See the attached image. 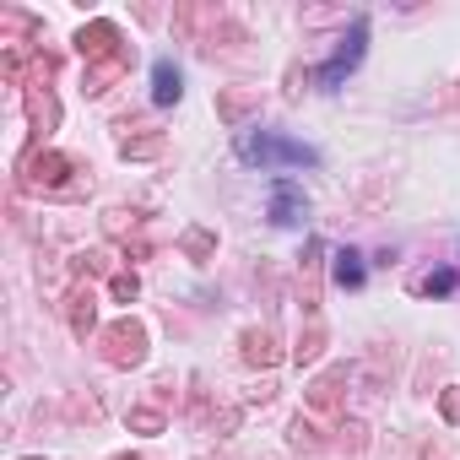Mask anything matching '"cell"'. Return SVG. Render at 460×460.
Wrapping results in <instances>:
<instances>
[{
    "label": "cell",
    "mask_w": 460,
    "mask_h": 460,
    "mask_svg": "<svg viewBox=\"0 0 460 460\" xmlns=\"http://www.w3.org/2000/svg\"><path fill=\"white\" fill-rule=\"evenodd\" d=\"M239 157L255 163V168H320V152L304 146V141H288L277 130H239Z\"/></svg>",
    "instance_id": "cell-1"
},
{
    "label": "cell",
    "mask_w": 460,
    "mask_h": 460,
    "mask_svg": "<svg viewBox=\"0 0 460 460\" xmlns=\"http://www.w3.org/2000/svg\"><path fill=\"white\" fill-rule=\"evenodd\" d=\"M363 44H368V22L363 17H352V28H347V39H341V49L320 66V87L325 93H336L341 82H347V71H358V60H363Z\"/></svg>",
    "instance_id": "cell-2"
},
{
    "label": "cell",
    "mask_w": 460,
    "mask_h": 460,
    "mask_svg": "<svg viewBox=\"0 0 460 460\" xmlns=\"http://www.w3.org/2000/svg\"><path fill=\"white\" fill-rule=\"evenodd\" d=\"M304 217H309L304 190H298L293 179H277V184H271V222H277V227H298Z\"/></svg>",
    "instance_id": "cell-3"
},
{
    "label": "cell",
    "mask_w": 460,
    "mask_h": 460,
    "mask_svg": "<svg viewBox=\"0 0 460 460\" xmlns=\"http://www.w3.org/2000/svg\"><path fill=\"white\" fill-rule=\"evenodd\" d=\"M179 93H184L179 66H173V60H157V66H152V98H157V103H179Z\"/></svg>",
    "instance_id": "cell-4"
},
{
    "label": "cell",
    "mask_w": 460,
    "mask_h": 460,
    "mask_svg": "<svg viewBox=\"0 0 460 460\" xmlns=\"http://www.w3.org/2000/svg\"><path fill=\"white\" fill-rule=\"evenodd\" d=\"M363 282H368L363 255H358V250H341V255H336V288H363Z\"/></svg>",
    "instance_id": "cell-5"
},
{
    "label": "cell",
    "mask_w": 460,
    "mask_h": 460,
    "mask_svg": "<svg viewBox=\"0 0 460 460\" xmlns=\"http://www.w3.org/2000/svg\"><path fill=\"white\" fill-rule=\"evenodd\" d=\"M109 358H114V363H136V358H141V331H136V325H119Z\"/></svg>",
    "instance_id": "cell-6"
},
{
    "label": "cell",
    "mask_w": 460,
    "mask_h": 460,
    "mask_svg": "<svg viewBox=\"0 0 460 460\" xmlns=\"http://www.w3.org/2000/svg\"><path fill=\"white\" fill-rule=\"evenodd\" d=\"M460 288V271H428L422 282H417V293H428V298H444V293H455Z\"/></svg>",
    "instance_id": "cell-7"
}]
</instances>
